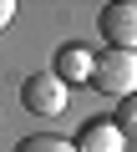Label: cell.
I'll return each mask as SVG.
<instances>
[{
	"label": "cell",
	"instance_id": "obj_1",
	"mask_svg": "<svg viewBox=\"0 0 137 152\" xmlns=\"http://www.w3.org/2000/svg\"><path fill=\"white\" fill-rule=\"evenodd\" d=\"M86 81H92L102 96H117V102L132 96V91H137V51H97Z\"/></svg>",
	"mask_w": 137,
	"mask_h": 152
},
{
	"label": "cell",
	"instance_id": "obj_4",
	"mask_svg": "<svg viewBox=\"0 0 137 152\" xmlns=\"http://www.w3.org/2000/svg\"><path fill=\"white\" fill-rule=\"evenodd\" d=\"M92 46H81V41H66V46H56V61H51V71L61 76V81L66 86H71V81H86V76H92Z\"/></svg>",
	"mask_w": 137,
	"mask_h": 152
},
{
	"label": "cell",
	"instance_id": "obj_7",
	"mask_svg": "<svg viewBox=\"0 0 137 152\" xmlns=\"http://www.w3.org/2000/svg\"><path fill=\"white\" fill-rule=\"evenodd\" d=\"M112 127L122 132V142H137V91L117 102V117H112Z\"/></svg>",
	"mask_w": 137,
	"mask_h": 152
},
{
	"label": "cell",
	"instance_id": "obj_2",
	"mask_svg": "<svg viewBox=\"0 0 137 152\" xmlns=\"http://www.w3.org/2000/svg\"><path fill=\"white\" fill-rule=\"evenodd\" d=\"M21 107H26L31 117H61V107H66V81H61L51 66L21 76Z\"/></svg>",
	"mask_w": 137,
	"mask_h": 152
},
{
	"label": "cell",
	"instance_id": "obj_6",
	"mask_svg": "<svg viewBox=\"0 0 137 152\" xmlns=\"http://www.w3.org/2000/svg\"><path fill=\"white\" fill-rule=\"evenodd\" d=\"M15 152H76V147L66 137H56V132H31V137L15 142Z\"/></svg>",
	"mask_w": 137,
	"mask_h": 152
},
{
	"label": "cell",
	"instance_id": "obj_5",
	"mask_svg": "<svg viewBox=\"0 0 137 152\" xmlns=\"http://www.w3.org/2000/svg\"><path fill=\"white\" fill-rule=\"evenodd\" d=\"M71 147H76V152H122V132H117L112 122L92 117V122H81V127H76Z\"/></svg>",
	"mask_w": 137,
	"mask_h": 152
},
{
	"label": "cell",
	"instance_id": "obj_3",
	"mask_svg": "<svg viewBox=\"0 0 137 152\" xmlns=\"http://www.w3.org/2000/svg\"><path fill=\"white\" fill-rule=\"evenodd\" d=\"M97 31L107 51H137V0H112L97 10Z\"/></svg>",
	"mask_w": 137,
	"mask_h": 152
},
{
	"label": "cell",
	"instance_id": "obj_8",
	"mask_svg": "<svg viewBox=\"0 0 137 152\" xmlns=\"http://www.w3.org/2000/svg\"><path fill=\"white\" fill-rule=\"evenodd\" d=\"M10 20H15V0H0V31H5Z\"/></svg>",
	"mask_w": 137,
	"mask_h": 152
}]
</instances>
